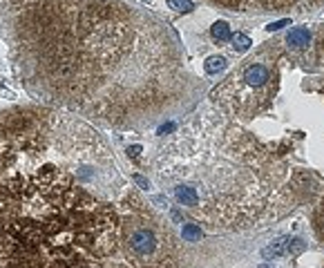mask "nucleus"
<instances>
[{"label":"nucleus","instance_id":"nucleus-4","mask_svg":"<svg viewBox=\"0 0 324 268\" xmlns=\"http://www.w3.org/2000/svg\"><path fill=\"white\" fill-rule=\"evenodd\" d=\"M273 81V67L264 61H244V65L235 74L226 78V81L212 92L215 103L224 110L233 114H242V116H251L259 107L271 98L266 87Z\"/></svg>","mask_w":324,"mask_h":268},{"label":"nucleus","instance_id":"nucleus-2","mask_svg":"<svg viewBox=\"0 0 324 268\" xmlns=\"http://www.w3.org/2000/svg\"><path fill=\"white\" fill-rule=\"evenodd\" d=\"M14 23L12 49L32 94L110 125L150 123L181 96L166 29L132 7L38 0Z\"/></svg>","mask_w":324,"mask_h":268},{"label":"nucleus","instance_id":"nucleus-5","mask_svg":"<svg viewBox=\"0 0 324 268\" xmlns=\"http://www.w3.org/2000/svg\"><path fill=\"white\" fill-rule=\"evenodd\" d=\"M308 41H311V32L306 27H293L286 34V45L291 47H306Z\"/></svg>","mask_w":324,"mask_h":268},{"label":"nucleus","instance_id":"nucleus-13","mask_svg":"<svg viewBox=\"0 0 324 268\" xmlns=\"http://www.w3.org/2000/svg\"><path fill=\"white\" fill-rule=\"evenodd\" d=\"M32 3H38V0H3V5H9V7H14V5L27 7V5H32Z\"/></svg>","mask_w":324,"mask_h":268},{"label":"nucleus","instance_id":"nucleus-7","mask_svg":"<svg viewBox=\"0 0 324 268\" xmlns=\"http://www.w3.org/2000/svg\"><path fill=\"white\" fill-rule=\"evenodd\" d=\"M226 65H228V61L224 56H210L203 67H206V74H217V72H224Z\"/></svg>","mask_w":324,"mask_h":268},{"label":"nucleus","instance_id":"nucleus-3","mask_svg":"<svg viewBox=\"0 0 324 268\" xmlns=\"http://www.w3.org/2000/svg\"><path fill=\"white\" fill-rule=\"evenodd\" d=\"M154 175L208 228L244 230L291 208L288 168L222 114L188 121L159 150Z\"/></svg>","mask_w":324,"mask_h":268},{"label":"nucleus","instance_id":"nucleus-1","mask_svg":"<svg viewBox=\"0 0 324 268\" xmlns=\"http://www.w3.org/2000/svg\"><path fill=\"white\" fill-rule=\"evenodd\" d=\"M0 268H181L105 139L63 107L0 112Z\"/></svg>","mask_w":324,"mask_h":268},{"label":"nucleus","instance_id":"nucleus-12","mask_svg":"<svg viewBox=\"0 0 324 268\" xmlns=\"http://www.w3.org/2000/svg\"><path fill=\"white\" fill-rule=\"evenodd\" d=\"M132 181L137 183V186L141 188V190H148V188H150V183H148V179H143L141 175H134V177H132Z\"/></svg>","mask_w":324,"mask_h":268},{"label":"nucleus","instance_id":"nucleus-6","mask_svg":"<svg viewBox=\"0 0 324 268\" xmlns=\"http://www.w3.org/2000/svg\"><path fill=\"white\" fill-rule=\"evenodd\" d=\"M210 34H212V38H215L217 43H224V41H231V27H228V23H224V21H217L215 25L210 27Z\"/></svg>","mask_w":324,"mask_h":268},{"label":"nucleus","instance_id":"nucleus-11","mask_svg":"<svg viewBox=\"0 0 324 268\" xmlns=\"http://www.w3.org/2000/svg\"><path fill=\"white\" fill-rule=\"evenodd\" d=\"M286 25H291V21L288 18H284V21H277V23H271L268 25V32H277V29H282V27H286Z\"/></svg>","mask_w":324,"mask_h":268},{"label":"nucleus","instance_id":"nucleus-8","mask_svg":"<svg viewBox=\"0 0 324 268\" xmlns=\"http://www.w3.org/2000/svg\"><path fill=\"white\" fill-rule=\"evenodd\" d=\"M181 237L186 241H199L201 230H199V226H194V223H186V226L181 228Z\"/></svg>","mask_w":324,"mask_h":268},{"label":"nucleus","instance_id":"nucleus-14","mask_svg":"<svg viewBox=\"0 0 324 268\" xmlns=\"http://www.w3.org/2000/svg\"><path fill=\"white\" fill-rule=\"evenodd\" d=\"M128 152H130V157L137 159V157H139V152H141V148H139V146H132V148H128Z\"/></svg>","mask_w":324,"mask_h":268},{"label":"nucleus","instance_id":"nucleus-10","mask_svg":"<svg viewBox=\"0 0 324 268\" xmlns=\"http://www.w3.org/2000/svg\"><path fill=\"white\" fill-rule=\"evenodd\" d=\"M168 7L174 9V12H192L194 5L190 3V0H168Z\"/></svg>","mask_w":324,"mask_h":268},{"label":"nucleus","instance_id":"nucleus-9","mask_svg":"<svg viewBox=\"0 0 324 268\" xmlns=\"http://www.w3.org/2000/svg\"><path fill=\"white\" fill-rule=\"evenodd\" d=\"M231 43H233V49H235V52H246V49L253 45L251 38L244 36V34H235V36L231 38Z\"/></svg>","mask_w":324,"mask_h":268}]
</instances>
